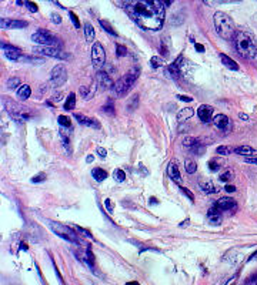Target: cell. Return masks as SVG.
Returning <instances> with one entry per match:
<instances>
[{"mask_svg": "<svg viewBox=\"0 0 257 285\" xmlns=\"http://www.w3.org/2000/svg\"><path fill=\"white\" fill-rule=\"evenodd\" d=\"M163 0H137L124 4V10L132 20L144 30H159L164 23Z\"/></svg>", "mask_w": 257, "mask_h": 285, "instance_id": "1", "label": "cell"}, {"mask_svg": "<svg viewBox=\"0 0 257 285\" xmlns=\"http://www.w3.org/2000/svg\"><path fill=\"white\" fill-rule=\"evenodd\" d=\"M234 46H236L237 54L241 56L243 59H247V60L256 59L257 46L253 34L244 32V30L237 32L234 36Z\"/></svg>", "mask_w": 257, "mask_h": 285, "instance_id": "2", "label": "cell"}, {"mask_svg": "<svg viewBox=\"0 0 257 285\" xmlns=\"http://www.w3.org/2000/svg\"><path fill=\"white\" fill-rule=\"evenodd\" d=\"M213 20H214L216 32L222 39H224V40L234 39L237 32H236V26H234V22L232 17L223 12H216L213 16Z\"/></svg>", "mask_w": 257, "mask_h": 285, "instance_id": "3", "label": "cell"}, {"mask_svg": "<svg viewBox=\"0 0 257 285\" xmlns=\"http://www.w3.org/2000/svg\"><path fill=\"white\" fill-rule=\"evenodd\" d=\"M137 77H139V68L136 67L132 68L126 76L120 77L119 80L115 83V86H113L115 96H116V97H123V96H126V94L130 91V88L135 86Z\"/></svg>", "mask_w": 257, "mask_h": 285, "instance_id": "4", "label": "cell"}, {"mask_svg": "<svg viewBox=\"0 0 257 285\" xmlns=\"http://www.w3.org/2000/svg\"><path fill=\"white\" fill-rule=\"evenodd\" d=\"M3 104H4V109L7 110V113L17 121H24V120H29L32 117V111L26 106H22L13 100H9L7 97H3Z\"/></svg>", "mask_w": 257, "mask_h": 285, "instance_id": "5", "label": "cell"}, {"mask_svg": "<svg viewBox=\"0 0 257 285\" xmlns=\"http://www.w3.org/2000/svg\"><path fill=\"white\" fill-rule=\"evenodd\" d=\"M32 40L40 46H51V47L62 49V43L59 37H56L54 34H51L49 30H45V29H39L37 32H34L32 34Z\"/></svg>", "mask_w": 257, "mask_h": 285, "instance_id": "6", "label": "cell"}, {"mask_svg": "<svg viewBox=\"0 0 257 285\" xmlns=\"http://www.w3.org/2000/svg\"><path fill=\"white\" fill-rule=\"evenodd\" d=\"M49 225H50L51 230L59 235V237L68 240L70 242H79V237H77V234H76L71 228H69L68 225L57 224V222H54V221H49Z\"/></svg>", "mask_w": 257, "mask_h": 285, "instance_id": "7", "label": "cell"}, {"mask_svg": "<svg viewBox=\"0 0 257 285\" xmlns=\"http://www.w3.org/2000/svg\"><path fill=\"white\" fill-rule=\"evenodd\" d=\"M36 54H42V56H47V57H53V59H59V60H69V54H66L65 51H62V49L59 47H51V46H39L34 49Z\"/></svg>", "mask_w": 257, "mask_h": 285, "instance_id": "8", "label": "cell"}, {"mask_svg": "<svg viewBox=\"0 0 257 285\" xmlns=\"http://www.w3.org/2000/svg\"><path fill=\"white\" fill-rule=\"evenodd\" d=\"M50 80L54 86H63V84L66 83V80H68V70H66V67L63 65L54 66L53 70H51Z\"/></svg>", "mask_w": 257, "mask_h": 285, "instance_id": "9", "label": "cell"}, {"mask_svg": "<svg viewBox=\"0 0 257 285\" xmlns=\"http://www.w3.org/2000/svg\"><path fill=\"white\" fill-rule=\"evenodd\" d=\"M104 60H106V53H104V49L103 46L96 42L92 47V62L96 67H100L104 65Z\"/></svg>", "mask_w": 257, "mask_h": 285, "instance_id": "10", "label": "cell"}, {"mask_svg": "<svg viewBox=\"0 0 257 285\" xmlns=\"http://www.w3.org/2000/svg\"><path fill=\"white\" fill-rule=\"evenodd\" d=\"M213 124H214V127L219 129L220 132H230L232 127H233L230 118L227 117V116H224V114H217V116H214V117H213Z\"/></svg>", "mask_w": 257, "mask_h": 285, "instance_id": "11", "label": "cell"}, {"mask_svg": "<svg viewBox=\"0 0 257 285\" xmlns=\"http://www.w3.org/2000/svg\"><path fill=\"white\" fill-rule=\"evenodd\" d=\"M213 113H214V109L209 104H202L199 109H197V116L199 118L203 121V123H209V121H213Z\"/></svg>", "mask_w": 257, "mask_h": 285, "instance_id": "12", "label": "cell"}, {"mask_svg": "<svg viewBox=\"0 0 257 285\" xmlns=\"http://www.w3.org/2000/svg\"><path fill=\"white\" fill-rule=\"evenodd\" d=\"M1 49H3V53H4V56L9 59V60H13V62H16L19 59H22V51L20 49H17L15 46H12V44H1Z\"/></svg>", "mask_w": 257, "mask_h": 285, "instance_id": "13", "label": "cell"}, {"mask_svg": "<svg viewBox=\"0 0 257 285\" xmlns=\"http://www.w3.org/2000/svg\"><path fill=\"white\" fill-rule=\"evenodd\" d=\"M216 207L222 211H233L237 208V202L230 197H222L219 201L216 202Z\"/></svg>", "mask_w": 257, "mask_h": 285, "instance_id": "14", "label": "cell"}, {"mask_svg": "<svg viewBox=\"0 0 257 285\" xmlns=\"http://www.w3.org/2000/svg\"><path fill=\"white\" fill-rule=\"evenodd\" d=\"M29 23L24 20H9V19H1V29H23L27 27Z\"/></svg>", "mask_w": 257, "mask_h": 285, "instance_id": "15", "label": "cell"}, {"mask_svg": "<svg viewBox=\"0 0 257 285\" xmlns=\"http://www.w3.org/2000/svg\"><path fill=\"white\" fill-rule=\"evenodd\" d=\"M74 117L77 118V121H79L80 124H83V126H86V127H92V129H96V130H99V129H100V123H99L96 118L86 117L85 114H79V113H76V114H74Z\"/></svg>", "mask_w": 257, "mask_h": 285, "instance_id": "16", "label": "cell"}, {"mask_svg": "<svg viewBox=\"0 0 257 285\" xmlns=\"http://www.w3.org/2000/svg\"><path fill=\"white\" fill-rule=\"evenodd\" d=\"M96 80H97L99 86H102L104 90H107V88H113V86H115L113 80H112V77H110L106 71H97Z\"/></svg>", "mask_w": 257, "mask_h": 285, "instance_id": "17", "label": "cell"}, {"mask_svg": "<svg viewBox=\"0 0 257 285\" xmlns=\"http://www.w3.org/2000/svg\"><path fill=\"white\" fill-rule=\"evenodd\" d=\"M207 219L211 225H219L222 222V214H220V210L214 205L213 208L209 210L207 213Z\"/></svg>", "mask_w": 257, "mask_h": 285, "instance_id": "18", "label": "cell"}, {"mask_svg": "<svg viewBox=\"0 0 257 285\" xmlns=\"http://www.w3.org/2000/svg\"><path fill=\"white\" fill-rule=\"evenodd\" d=\"M167 174L174 183H180L182 181V175H180V171L176 163H170L169 167H167Z\"/></svg>", "mask_w": 257, "mask_h": 285, "instance_id": "19", "label": "cell"}, {"mask_svg": "<svg viewBox=\"0 0 257 285\" xmlns=\"http://www.w3.org/2000/svg\"><path fill=\"white\" fill-rule=\"evenodd\" d=\"M233 151L239 155H244L246 158L247 157H257V150L249 147V146H240V147H236Z\"/></svg>", "mask_w": 257, "mask_h": 285, "instance_id": "20", "label": "cell"}, {"mask_svg": "<svg viewBox=\"0 0 257 285\" xmlns=\"http://www.w3.org/2000/svg\"><path fill=\"white\" fill-rule=\"evenodd\" d=\"M182 62H183V56H179L177 57V60L174 62V63H171V65H169V67H167V70L171 73V76L173 77H179V74H180V68H182Z\"/></svg>", "mask_w": 257, "mask_h": 285, "instance_id": "21", "label": "cell"}, {"mask_svg": "<svg viewBox=\"0 0 257 285\" xmlns=\"http://www.w3.org/2000/svg\"><path fill=\"white\" fill-rule=\"evenodd\" d=\"M220 60H222L223 66L224 67H227L229 70H239V65L233 60V59H230L229 56H226V54H220Z\"/></svg>", "mask_w": 257, "mask_h": 285, "instance_id": "22", "label": "cell"}, {"mask_svg": "<svg viewBox=\"0 0 257 285\" xmlns=\"http://www.w3.org/2000/svg\"><path fill=\"white\" fill-rule=\"evenodd\" d=\"M30 93H32L30 87H29L27 84H22V86L19 87V90H17V97H19L20 100H27V99L30 97Z\"/></svg>", "mask_w": 257, "mask_h": 285, "instance_id": "23", "label": "cell"}, {"mask_svg": "<svg viewBox=\"0 0 257 285\" xmlns=\"http://www.w3.org/2000/svg\"><path fill=\"white\" fill-rule=\"evenodd\" d=\"M194 114V110L191 109V107H185L183 110H180L179 113H177V120L182 123V121H186L188 118L191 117Z\"/></svg>", "mask_w": 257, "mask_h": 285, "instance_id": "24", "label": "cell"}, {"mask_svg": "<svg viewBox=\"0 0 257 285\" xmlns=\"http://www.w3.org/2000/svg\"><path fill=\"white\" fill-rule=\"evenodd\" d=\"M80 93L83 94V99L85 100H90V99H93V96L96 93V86L92 84V86H87V87H82L80 88Z\"/></svg>", "mask_w": 257, "mask_h": 285, "instance_id": "25", "label": "cell"}, {"mask_svg": "<svg viewBox=\"0 0 257 285\" xmlns=\"http://www.w3.org/2000/svg\"><path fill=\"white\" fill-rule=\"evenodd\" d=\"M199 185H200V188H202V191H205L206 194H211V193H216V191H219V188H216L214 187V184L211 183V181H205V180H202L200 183H199Z\"/></svg>", "mask_w": 257, "mask_h": 285, "instance_id": "26", "label": "cell"}, {"mask_svg": "<svg viewBox=\"0 0 257 285\" xmlns=\"http://www.w3.org/2000/svg\"><path fill=\"white\" fill-rule=\"evenodd\" d=\"M92 177L96 180V181H104L106 178H107V173L103 170V168H94L93 171H92Z\"/></svg>", "mask_w": 257, "mask_h": 285, "instance_id": "27", "label": "cell"}, {"mask_svg": "<svg viewBox=\"0 0 257 285\" xmlns=\"http://www.w3.org/2000/svg\"><path fill=\"white\" fill-rule=\"evenodd\" d=\"M85 36L87 42H92V40L94 39V29H93V26H92L89 22H86L85 23Z\"/></svg>", "mask_w": 257, "mask_h": 285, "instance_id": "28", "label": "cell"}, {"mask_svg": "<svg viewBox=\"0 0 257 285\" xmlns=\"http://www.w3.org/2000/svg\"><path fill=\"white\" fill-rule=\"evenodd\" d=\"M183 146H186L188 149H196L199 146V140L194 137H185L183 138Z\"/></svg>", "mask_w": 257, "mask_h": 285, "instance_id": "29", "label": "cell"}, {"mask_svg": "<svg viewBox=\"0 0 257 285\" xmlns=\"http://www.w3.org/2000/svg\"><path fill=\"white\" fill-rule=\"evenodd\" d=\"M99 23H100V26H102L103 29H104L107 33L112 34V36H117V32L112 27V24H110L107 20H102V19H100V20H99Z\"/></svg>", "mask_w": 257, "mask_h": 285, "instance_id": "30", "label": "cell"}, {"mask_svg": "<svg viewBox=\"0 0 257 285\" xmlns=\"http://www.w3.org/2000/svg\"><path fill=\"white\" fill-rule=\"evenodd\" d=\"M76 107V96H74V93H70V96H69L68 101H66V104H65V110H73Z\"/></svg>", "mask_w": 257, "mask_h": 285, "instance_id": "31", "label": "cell"}, {"mask_svg": "<svg viewBox=\"0 0 257 285\" xmlns=\"http://www.w3.org/2000/svg\"><path fill=\"white\" fill-rule=\"evenodd\" d=\"M185 168H186V171H187L188 174H194L196 170H197V164L193 160H186L185 161Z\"/></svg>", "mask_w": 257, "mask_h": 285, "instance_id": "32", "label": "cell"}, {"mask_svg": "<svg viewBox=\"0 0 257 285\" xmlns=\"http://www.w3.org/2000/svg\"><path fill=\"white\" fill-rule=\"evenodd\" d=\"M113 177H115V180H116V181L121 183V181H124V180H126V173H124L123 170H120V168H116V170H115V173H113Z\"/></svg>", "mask_w": 257, "mask_h": 285, "instance_id": "33", "label": "cell"}, {"mask_svg": "<svg viewBox=\"0 0 257 285\" xmlns=\"http://www.w3.org/2000/svg\"><path fill=\"white\" fill-rule=\"evenodd\" d=\"M233 178H234V174H233L232 170H227V171H224V173L220 174V181H224V183H227V181H230Z\"/></svg>", "mask_w": 257, "mask_h": 285, "instance_id": "34", "label": "cell"}, {"mask_svg": "<svg viewBox=\"0 0 257 285\" xmlns=\"http://www.w3.org/2000/svg\"><path fill=\"white\" fill-rule=\"evenodd\" d=\"M163 59L160 57V56H153L152 57V60H150V65H152V67L153 68H159V67H162L163 66Z\"/></svg>", "mask_w": 257, "mask_h": 285, "instance_id": "35", "label": "cell"}, {"mask_svg": "<svg viewBox=\"0 0 257 285\" xmlns=\"http://www.w3.org/2000/svg\"><path fill=\"white\" fill-rule=\"evenodd\" d=\"M6 86H7V88H16L17 86H22L20 84V79L19 77H10L9 80H7V83H6Z\"/></svg>", "mask_w": 257, "mask_h": 285, "instance_id": "36", "label": "cell"}, {"mask_svg": "<svg viewBox=\"0 0 257 285\" xmlns=\"http://www.w3.org/2000/svg\"><path fill=\"white\" fill-rule=\"evenodd\" d=\"M102 110L104 111V113H107V114H115V106H113V101L112 100H109L107 101V104L106 106H103L102 107Z\"/></svg>", "mask_w": 257, "mask_h": 285, "instance_id": "37", "label": "cell"}, {"mask_svg": "<svg viewBox=\"0 0 257 285\" xmlns=\"http://www.w3.org/2000/svg\"><path fill=\"white\" fill-rule=\"evenodd\" d=\"M209 170L211 171V173H216V171H219L220 170V164H219V161L217 160H210L209 161Z\"/></svg>", "mask_w": 257, "mask_h": 285, "instance_id": "38", "label": "cell"}, {"mask_svg": "<svg viewBox=\"0 0 257 285\" xmlns=\"http://www.w3.org/2000/svg\"><path fill=\"white\" fill-rule=\"evenodd\" d=\"M57 121H59V124H60L62 127H70V126H71V121H70V118L66 117V116H59Z\"/></svg>", "mask_w": 257, "mask_h": 285, "instance_id": "39", "label": "cell"}, {"mask_svg": "<svg viewBox=\"0 0 257 285\" xmlns=\"http://www.w3.org/2000/svg\"><path fill=\"white\" fill-rule=\"evenodd\" d=\"M24 4H26V7L32 12V13H37L39 12V7H37V4L34 3V1H30V0H24Z\"/></svg>", "mask_w": 257, "mask_h": 285, "instance_id": "40", "label": "cell"}, {"mask_svg": "<svg viewBox=\"0 0 257 285\" xmlns=\"http://www.w3.org/2000/svg\"><path fill=\"white\" fill-rule=\"evenodd\" d=\"M137 104H139V96H133V97L129 100L127 107H129V110H130V111H133L135 109H137Z\"/></svg>", "mask_w": 257, "mask_h": 285, "instance_id": "41", "label": "cell"}, {"mask_svg": "<svg viewBox=\"0 0 257 285\" xmlns=\"http://www.w3.org/2000/svg\"><path fill=\"white\" fill-rule=\"evenodd\" d=\"M232 151L233 150L230 147H227V146H220V147H217L216 153L220 154V155H229V154H232Z\"/></svg>", "mask_w": 257, "mask_h": 285, "instance_id": "42", "label": "cell"}, {"mask_svg": "<svg viewBox=\"0 0 257 285\" xmlns=\"http://www.w3.org/2000/svg\"><path fill=\"white\" fill-rule=\"evenodd\" d=\"M69 16H70V19H71V22H73V24H74V27L76 29H80V22H79V19H77V16L73 13V12H69Z\"/></svg>", "mask_w": 257, "mask_h": 285, "instance_id": "43", "label": "cell"}, {"mask_svg": "<svg viewBox=\"0 0 257 285\" xmlns=\"http://www.w3.org/2000/svg\"><path fill=\"white\" fill-rule=\"evenodd\" d=\"M244 285H257V272H255L253 275H250V277L246 280Z\"/></svg>", "mask_w": 257, "mask_h": 285, "instance_id": "44", "label": "cell"}, {"mask_svg": "<svg viewBox=\"0 0 257 285\" xmlns=\"http://www.w3.org/2000/svg\"><path fill=\"white\" fill-rule=\"evenodd\" d=\"M45 180H46V174L45 173H40V174L34 175L33 178H32V183H42Z\"/></svg>", "mask_w": 257, "mask_h": 285, "instance_id": "45", "label": "cell"}, {"mask_svg": "<svg viewBox=\"0 0 257 285\" xmlns=\"http://www.w3.org/2000/svg\"><path fill=\"white\" fill-rule=\"evenodd\" d=\"M180 190H182V193H183L185 196H187V198L190 201H194V194H193L191 191H188L186 187H180Z\"/></svg>", "mask_w": 257, "mask_h": 285, "instance_id": "46", "label": "cell"}, {"mask_svg": "<svg viewBox=\"0 0 257 285\" xmlns=\"http://www.w3.org/2000/svg\"><path fill=\"white\" fill-rule=\"evenodd\" d=\"M207 6L210 7H214V6H219V4H223V0H203Z\"/></svg>", "mask_w": 257, "mask_h": 285, "instance_id": "47", "label": "cell"}, {"mask_svg": "<svg viewBox=\"0 0 257 285\" xmlns=\"http://www.w3.org/2000/svg\"><path fill=\"white\" fill-rule=\"evenodd\" d=\"M51 22L54 23V24H60L62 23V17L60 15H57V13H51Z\"/></svg>", "mask_w": 257, "mask_h": 285, "instance_id": "48", "label": "cell"}, {"mask_svg": "<svg viewBox=\"0 0 257 285\" xmlns=\"http://www.w3.org/2000/svg\"><path fill=\"white\" fill-rule=\"evenodd\" d=\"M117 56L119 57H123V56H126V53H127V50H126V47L124 46H121V44H117Z\"/></svg>", "mask_w": 257, "mask_h": 285, "instance_id": "49", "label": "cell"}, {"mask_svg": "<svg viewBox=\"0 0 257 285\" xmlns=\"http://www.w3.org/2000/svg\"><path fill=\"white\" fill-rule=\"evenodd\" d=\"M194 47H196V50L199 51V53H203L205 51V46L200 44V43H194Z\"/></svg>", "mask_w": 257, "mask_h": 285, "instance_id": "50", "label": "cell"}, {"mask_svg": "<svg viewBox=\"0 0 257 285\" xmlns=\"http://www.w3.org/2000/svg\"><path fill=\"white\" fill-rule=\"evenodd\" d=\"M177 99L182 101H187V103H190V101L193 100L191 97H188V96H182V94H179V96H177Z\"/></svg>", "mask_w": 257, "mask_h": 285, "instance_id": "51", "label": "cell"}, {"mask_svg": "<svg viewBox=\"0 0 257 285\" xmlns=\"http://www.w3.org/2000/svg\"><path fill=\"white\" fill-rule=\"evenodd\" d=\"M224 190H226V191H227V193H234V191H236V187H234V185H226V187H224Z\"/></svg>", "mask_w": 257, "mask_h": 285, "instance_id": "52", "label": "cell"}, {"mask_svg": "<svg viewBox=\"0 0 257 285\" xmlns=\"http://www.w3.org/2000/svg\"><path fill=\"white\" fill-rule=\"evenodd\" d=\"M97 153H99V155H100L102 158H104V157L107 155V151L104 150L103 147H99V149H97Z\"/></svg>", "mask_w": 257, "mask_h": 285, "instance_id": "53", "label": "cell"}, {"mask_svg": "<svg viewBox=\"0 0 257 285\" xmlns=\"http://www.w3.org/2000/svg\"><path fill=\"white\" fill-rule=\"evenodd\" d=\"M246 161H247V163H250V164H256L257 166V157H247V158H246Z\"/></svg>", "mask_w": 257, "mask_h": 285, "instance_id": "54", "label": "cell"}, {"mask_svg": "<svg viewBox=\"0 0 257 285\" xmlns=\"http://www.w3.org/2000/svg\"><path fill=\"white\" fill-rule=\"evenodd\" d=\"M104 204H106V207H107L109 213H112V211H113V207H112V201H110V200H106V201H104Z\"/></svg>", "mask_w": 257, "mask_h": 285, "instance_id": "55", "label": "cell"}, {"mask_svg": "<svg viewBox=\"0 0 257 285\" xmlns=\"http://www.w3.org/2000/svg\"><path fill=\"white\" fill-rule=\"evenodd\" d=\"M239 117L243 118L244 121H247V120H249V116H247V114H244V113H239Z\"/></svg>", "mask_w": 257, "mask_h": 285, "instance_id": "56", "label": "cell"}, {"mask_svg": "<svg viewBox=\"0 0 257 285\" xmlns=\"http://www.w3.org/2000/svg\"><path fill=\"white\" fill-rule=\"evenodd\" d=\"M93 160H94V157H93V155H87V158H86V161H87V163H93Z\"/></svg>", "mask_w": 257, "mask_h": 285, "instance_id": "57", "label": "cell"}, {"mask_svg": "<svg viewBox=\"0 0 257 285\" xmlns=\"http://www.w3.org/2000/svg\"><path fill=\"white\" fill-rule=\"evenodd\" d=\"M150 204H152V205H156V204H159V201H157V198H154V197H152V198H150Z\"/></svg>", "mask_w": 257, "mask_h": 285, "instance_id": "58", "label": "cell"}, {"mask_svg": "<svg viewBox=\"0 0 257 285\" xmlns=\"http://www.w3.org/2000/svg\"><path fill=\"white\" fill-rule=\"evenodd\" d=\"M241 0H223V3H239Z\"/></svg>", "mask_w": 257, "mask_h": 285, "instance_id": "59", "label": "cell"}, {"mask_svg": "<svg viewBox=\"0 0 257 285\" xmlns=\"http://www.w3.org/2000/svg\"><path fill=\"white\" fill-rule=\"evenodd\" d=\"M173 1H174V0H163V3H164L166 6H169V4H171Z\"/></svg>", "mask_w": 257, "mask_h": 285, "instance_id": "60", "label": "cell"}, {"mask_svg": "<svg viewBox=\"0 0 257 285\" xmlns=\"http://www.w3.org/2000/svg\"><path fill=\"white\" fill-rule=\"evenodd\" d=\"M126 285H139V284H137V283H127Z\"/></svg>", "mask_w": 257, "mask_h": 285, "instance_id": "61", "label": "cell"}, {"mask_svg": "<svg viewBox=\"0 0 257 285\" xmlns=\"http://www.w3.org/2000/svg\"><path fill=\"white\" fill-rule=\"evenodd\" d=\"M12 285H16V284H12Z\"/></svg>", "mask_w": 257, "mask_h": 285, "instance_id": "62", "label": "cell"}, {"mask_svg": "<svg viewBox=\"0 0 257 285\" xmlns=\"http://www.w3.org/2000/svg\"><path fill=\"white\" fill-rule=\"evenodd\" d=\"M232 285H234V284H232Z\"/></svg>", "mask_w": 257, "mask_h": 285, "instance_id": "63", "label": "cell"}]
</instances>
